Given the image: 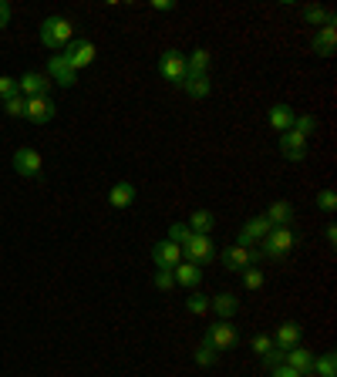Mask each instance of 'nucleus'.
Masks as SVG:
<instances>
[{"label": "nucleus", "instance_id": "ea45409f", "mask_svg": "<svg viewBox=\"0 0 337 377\" xmlns=\"http://www.w3.org/2000/svg\"><path fill=\"white\" fill-rule=\"evenodd\" d=\"M7 20H11V4L0 0V27H7Z\"/></svg>", "mask_w": 337, "mask_h": 377}, {"label": "nucleus", "instance_id": "ddd939ff", "mask_svg": "<svg viewBox=\"0 0 337 377\" xmlns=\"http://www.w3.org/2000/svg\"><path fill=\"white\" fill-rule=\"evenodd\" d=\"M47 85H51V78H47L44 71H27V75L17 81V88H20L24 98H41V94H47Z\"/></svg>", "mask_w": 337, "mask_h": 377}, {"label": "nucleus", "instance_id": "6e6552de", "mask_svg": "<svg viewBox=\"0 0 337 377\" xmlns=\"http://www.w3.org/2000/svg\"><path fill=\"white\" fill-rule=\"evenodd\" d=\"M41 166H44V159H41V152L37 149H17L14 152V172L17 175H24V179H34V175H41Z\"/></svg>", "mask_w": 337, "mask_h": 377}, {"label": "nucleus", "instance_id": "423d86ee", "mask_svg": "<svg viewBox=\"0 0 337 377\" xmlns=\"http://www.w3.org/2000/svg\"><path fill=\"white\" fill-rule=\"evenodd\" d=\"M94 54H98V51H94V44L88 41V37H75L71 44L64 47V54H61V58L68 61V64H71L75 71H81V68H88V64L94 61Z\"/></svg>", "mask_w": 337, "mask_h": 377}, {"label": "nucleus", "instance_id": "cd10ccee", "mask_svg": "<svg viewBox=\"0 0 337 377\" xmlns=\"http://www.w3.org/2000/svg\"><path fill=\"white\" fill-rule=\"evenodd\" d=\"M274 350H276L274 337H266V333H257V337H253V354H257L260 361H266V357H270Z\"/></svg>", "mask_w": 337, "mask_h": 377}, {"label": "nucleus", "instance_id": "a19ab883", "mask_svg": "<svg viewBox=\"0 0 337 377\" xmlns=\"http://www.w3.org/2000/svg\"><path fill=\"white\" fill-rule=\"evenodd\" d=\"M324 236H327V242H331V246H334V242H337V226H334V223H331V226H327V233H324Z\"/></svg>", "mask_w": 337, "mask_h": 377}, {"label": "nucleus", "instance_id": "2f4dec72", "mask_svg": "<svg viewBox=\"0 0 337 377\" xmlns=\"http://www.w3.org/2000/svg\"><path fill=\"white\" fill-rule=\"evenodd\" d=\"M185 307H189V314L202 317V314H209V297H202V293H192V297L185 300Z\"/></svg>", "mask_w": 337, "mask_h": 377}, {"label": "nucleus", "instance_id": "f704fd0d", "mask_svg": "<svg viewBox=\"0 0 337 377\" xmlns=\"http://www.w3.org/2000/svg\"><path fill=\"white\" fill-rule=\"evenodd\" d=\"M189 236H192V229L185 226V223H172V226H168V240L176 242V246H183Z\"/></svg>", "mask_w": 337, "mask_h": 377}, {"label": "nucleus", "instance_id": "a211bd4d", "mask_svg": "<svg viewBox=\"0 0 337 377\" xmlns=\"http://www.w3.org/2000/svg\"><path fill=\"white\" fill-rule=\"evenodd\" d=\"M209 307H213V314L219 320H230L236 310H240V300L233 297L230 290H223V293H216V297H209Z\"/></svg>", "mask_w": 337, "mask_h": 377}, {"label": "nucleus", "instance_id": "7c9ffc66", "mask_svg": "<svg viewBox=\"0 0 337 377\" xmlns=\"http://www.w3.org/2000/svg\"><path fill=\"white\" fill-rule=\"evenodd\" d=\"M293 132H297V135H314V132H317V118H310V115H297V118H293Z\"/></svg>", "mask_w": 337, "mask_h": 377}, {"label": "nucleus", "instance_id": "c756f323", "mask_svg": "<svg viewBox=\"0 0 337 377\" xmlns=\"http://www.w3.org/2000/svg\"><path fill=\"white\" fill-rule=\"evenodd\" d=\"M4 111H7L11 118H24V111H27V98H24V94L7 98V101H4Z\"/></svg>", "mask_w": 337, "mask_h": 377}, {"label": "nucleus", "instance_id": "c9c22d12", "mask_svg": "<svg viewBox=\"0 0 337 377\" xmlns=\"http://www.w3.org/2000/svg\"><path fill=\"white\" fill-rule=\"evenodd\" d=\"M172 287H176V280H172V270H155V290H159V293H168Z\"/></svg>", "mask_w": 337, "mask_h": 377}, {"label": "nucleus", "instance_id": "aec40b11", "mask_svg": "<svg viewBox=\"0 0 337 377\" xmlns=\"http://www.w3.org/2000/svg\"><path fill=\"white\" fill-rule=\"evenodd\" d=\"M263 219H266V223H270V226H290V219H293V206L290 202H287V199H276L274 206H270V209H266V216H263Z\"/></svg>", "mask_w": 337, "mask_h": 377}, {"label": "nucleus", "instance_id": "1a4fd4ad", "mask_svg": "<svg viewBox=\"0 0 337 377\" xmlns=\"http://www.w3.org/2000/svg\"><path fill=\"white\" fill-rule=\"evenodd\" d=\"M152 259H155V270H176L183 263V249L172 240H162L152 246Z\"/></svg>", "mask_w": 337, "mask_h": 377}, {"label": "nucleus", "instance_id": "f8f14e48", "mask_svg": "<svg viewBox=\"0 0 337 377\" xmlns=\"http://www.w3.org/2000/svg\"><path fill=\"white\" fill-rule=\"evenodd\" d=\"M44 75L51 78V81H58V85H64V88H71V85L78 81V71L71 68V64H68V61L61 58V54H54V58L47 61V71H44Z\"/></svg>", "mask_w": 337, "mask_h": 377}, {"label": "nucleus", "instance_id": "f3484780", "mask_svg": "<svg viewBox=\"0 0 337 377\" xmlns=\"http://www.w3.org/2000/svg\"><path fill=\"white\" fill-rule=\"evenodd\" d=\"M172 280L179 283V287H200V280H202V266H196V263H189V259H183L176 270H172Z\"/></svg>", "mask_w": 337, "mask_h": 377}, {"label": "nucleus", "instance_id": "4be33fe9", "mask_svg": "<svg viewBox=\"0 0 337 377\" xmlns=\"http://www.w3.org/2000/svg\"><path fill=\"white\" fill-rule=\"evenodd\" d=\"M293 118H297V111L290 105H274L270 108V125H274V132H290L293 128Z\"/></svg>", "mask_w": 337, "mask_h": 377}, {"label": "nucleus", "instance_id": "72a5a7b5", "mask_svg": "<svg viewBox=\"0 0 337 377\" xmlns=\"http://www.w3.org/2000/svg\"><path fill=\"white\" fill-rule=\"evenodd\" d=\"M243 287L246 290H260L263 287V270L260 266H246L243 270Z\"/></svg>", "mask_w": 337, "mask_h": 377}, {"label": "nucleus", "instance_id": "f03ea898", "mask_svg": "<svg viewBox=\"0 0 337 377\" xmlns=\"http://www.w3.org/2000/svg\"><path fill=\"white\" fill-rule=\"evenodd\" d=\"M297 242H300V236H297L290 226H276V229H270V236H266L257 249H260V257L280 259V257H287Z\"/></svg>", "mask_w": 337, "mask_h": 377}, {"label": "nucleus", "instance_id": "c85d7f7f", "mask_svg": "<svg viewBox=\"0 0 337 377\" xmlns=\"http://www.w3.org/2000/svg\"><path fill=\"white\" fill-rule=\"evenodd\" d=\"M216 357H219V354L213 350V344H209V340L202 337V344L196 347V364H200V367H213Z\"/></svg>", "mask_w": 337, "mask_h": 377}, {"label": "nucleus", "instance_id": "39448f33", "mask_svg": "<svg viewBox=\"0 0 337 377\" xmlns=\"http://www.w3.org/2000/svg\"><path fill=\"white\" fill-rule=\"evenodd\" d=\"M159 75L166 78L168 85H176V88H183L185 81V54L183 51H162V58H159Z\"/></svg>", "mask_w": 337, "mask_h": 377}, {"label": "nucleus", "instance_id": "6ab92c4d", "mask_svg": "<svg viewBox=\"0 0 337 377\" xmlns=\"http://www.w3.org/2000/svg\"><path fill=\"white\" fill-rule=\"evenodd\" d=\"M108 202H111L115 209H128V206L135 202V185H132V182H115V185L108 189Z\"/></svg>", "mask_w": 337, "mask_h": 377}, {"label": "nucleus", "instance_id": "9b49d317", "mask_svg": "<svg viewBox=\"0 0 337 377\" xmlns=\"http://www.w3.org/2000/svg\"><path fill=\"white\" fill-rule=\"evenodd\" d=\"M270 229L274 226H270L263 216H257V219H250V223L243 226V233L236 236V242H240V246H260V242L270 236Z\"/></svg>", "mask_w": 337, "mask_h": 377}, {"label": "nucleus", "instance_id": "dca6fc26", "mask_svg": "<svg viewBox=\"0 0 337 377\" xmlns=\"http://www.w3.org/2000/svg\"><path fill=\"white\" fill-rule=\"evenodd\" d=\"M310 47H314V54H321V58H331L337 47V30L334 27H321L314 30V37H310Z\"/></svg>", "mask_w": 337, "mask_h": 377}, {"label": "nucleus", "instance_id": "473e14b6", "mask_svg": "<svg viewBox=\"0 0 337 377\" xmlns=\"http://www.w3.org/2000/svg\"><path fill=\"white\" fill-rule=\"evenodd\" d=\"M317 209H321L324 216H334V209H337V196H334V189H324L321 196H317Z\"/></svg>", "mask_w": 337, "mask_h": 377}, {"label": "nucleus", "instance_id": "393cba45", "mask_svg": "<svg viewBox=\"0 0 337 377\" xmlns=\"http://www.w3.org/2000/svg\"><path fill=\"white\" fill-rule=\"evenodd\" d=\"M209 51L206 47H196L192 54H185V71L189 75H209Z\"/></svg>", "mask_w": 337, "mask_h": 377}, {"label": "nucleus", "instance_id": "4468645a", "mask_svg": "<svg viewBox=\"0 0 337 377\" xmlns=\"http://www.w3.org/2000/svg\"><path fill=\"white\" fill-rule=\"evenodd\" d=\"M283 364H287V367H293V371H297L300 377H310V374H314V354H310L307 347H300V344L287 350Z\"/></svg>", "mask_w": 337, "mask_h": 377}, {"label": "nucleus", "instance_id": "412c9836", "mask_svg": "<svg viewBox=\"0 0 337 377\" xmlns=\"http://www.w3.org/2000/svg\"><path fill=\"white\" fill-rule=\"evenodd\" d=\"M276 350H290L300 344V323H293V320H287V323H280V330H276L274 337Z\"/></svg>", "mask_w": 337, "mask_h": 377}, {"label": "nucleus", "instance_id": "58836bf2", "mask_svg": "<svg viewBox=\"0 0 337 377\" xmlns=\"http://www.w3.org/2000/svg\"><path fill=\"white\" fill-rule=\"evenodd\" d=\"M152 11H159V14H172L176 4H172V0H152Z\"/></svg>", "mask_w": 337, "mask_h": 377}, {"label": "nucleus", "instance_id": "9d476101", "mask_svg": "<svg viewBox=\"0 0 337 377\" xmlns=\"http://www.w3.org/2000/svg\"><path fill=\"white\" fill-rule=\"evenodd\" d=\"M58 115V105L47 98V94H41V98H27V111H24V118L34 121V125H47V121Z\"/></svg>", "mask_w": 337, "mask_h": 377}, {"label": "nucleus", "instance_id": "20e7f679", "mask_svg": "<svg viewBox=\"0 0 337 377\" xmlns=\"http://www.w3.org/2000/svg\"><path fill=\"white\" fill-rule=\"evenodd\" d=\"M179 249H183V257L189 259V263H196V266H209L216 259V242L209 240V236H200V233H192Z\"/></svg>", "mask_w": 337, "mask_h": 377}, {"label": "nucleus", "instance_id": "5701e85b", "mask_svg": "<svg viewBox=\"0 0 337 377\" xmlns=\"http://www.w3.org/2000/svg\"><path fill=\"white\" fill-rule=\"evenodd\" d=\"M304 20L310 24V27H334L337 24V17L334 11H324V7H317V4H310V7H304Z\"/></svg>", "mask_w": 337, "mask_h": 377}, {"label": "nucleus", "instance_id": "b1692460", "mask_svg": "<svg viewBox=\"0 0 337 377\" xmlns=\"http://www.w3.org/2000/svg\"><path fill=\"white\" fill-rule=\"evenodd\" d=\"M209 88H213V81H209V75H185V81H183V91L189 94V98H206L209 94Z\"/></svg>", "mask_w": 337, "mask_h": 377}, {"label": "nucleus", "instance_id": "f257e3e1", "mask_svg": "<svg viewBox=\"0 0 337 377\" xmlns=\"http://www.w3.org/2000/svg\"><path fill=\"white\" fill-rule=\"evenodd\" d=\"M71 41H75V24L68 17H47L41 24V44L47 51H64Z\"/></svg>", "mask_w": 337, "mask_h": 377}, {"label": "nucleus", "instance_id": "2eb2a0df", "mask_svg": "<svg viewBox=\"0 0 337 377\" xmlns=\"http://www.w3.org/2000/svg\"><path fill=\"white\" fill-rule=\"evenodd\" d=\"M280 152H283L290 162H300V159L307 155V138L297 135V132L290 128V132H283V135H280Z\"/></svg>", "mask_w": 337, "mask_h": 377}, {"label": "nucleus", "instance_id": "e433bc0d", "mask_svg": "<svg viewBox=\"0 0 337 377\" xmlns=\"http://www.w3.org/2000/svg\"><path fill=\"white\" fill-rule=\"evenodd\" d=\"M14 94H20V88H17V78H0V101H7V98H14Z\"/></svg>", "mask_w": 337, "mask_h": 377}, {"label": "nucleus", "instance_id": "bb28decb", "mask_svg": "<svg viewBox=\"0 0 337 377\" xmlns=\"http://www.w3.org/2000/svg\"><path fill=\"white\" fill-rule=\"evenodd\" d=\"M314 374L317 377H337V354L327 350L321 357H314Z\"/></svg>", "mask_w": 337, "mask_h": 377}, {"label": "nucleus", "instance_id": "0eeeda50", "mask_svg": "<svg viewBox=\"0 0 337 377\" xmlns=\"http://www.w3.org/2000/svg\"><path fill=\"white\" fill-rule=\"evenodd\" d=\"M206 340H209V344H213V350L219 354V350L236 347L240 333H236V327H233L230 320H216V323H209V330H206Z\"/></svg>", "mask_w": 337, "mask_h": 377}, {"label": "nucleus", "instance_id": "a878e982", "mask_svg": "<svg viewBox=\"0 0 337 377\" xmlns=\"http://www.w3.org/2000/svg\"><path fill=\"white\" fill-rule=\"evenodd\" d=\"M185 226L192 229V233H200V236H209L213 226H216V216L209 209H196L192 216H189V223H185Z\"/></svg>", "mask_w": 337, "mask_h": 377}, {"label": "nucleus", "instance_id": "4c0bfd02", "mask_svg": "<svg viewBox=\"0 0 337 377\" xmlns=\"http://www.w3.org/2000/svg\"><path fill=\"white\" fill-rule=\"evenodd\" d=\"M270 377H300L293 367H287V364H276V367H270Z\"/></svg>", "mask_w": 337, "mask_h": 377}, {"label": "nucleus", "instance_id": "7ed1b4c3", "mask_svg": "<svg viewBox=\"0 0 337 377\" xmlns=\"http://www.w3.org/2000/svg\"><path fill=\"white\" fill-rule=\"evenodd\" d=\"M260 249L257 246H240V242H233L223 249V266L233 273H243L246 266H260Z\"/></svg>", "mask_w": 337, "mask_h": 377}]
</instances>
